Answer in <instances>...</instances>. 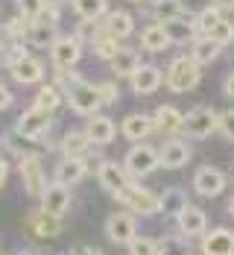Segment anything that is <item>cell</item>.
Instances as JSON below:
<instances>
[{"label":"cell","instance_id":"6da1fadb","mask_svg":"<svg viewBox=\"0 0 234 255\" xmlns=\"http://www.w3.org/2000/svg\"><path fill=\"white\" fill-rule=\"evenodd\" d=\"M59 82L68 85V100H71V109L77 115H97V109L103 106L100 94H97V85L85 82L77 74H68V71H59Z\"/></svg>","mask_w":234,"mask_h":255},{"label":"cell","instance_id":"7a4b0ae2","mask_svg":"<svg viewBox=\"0 0 234 255\" xmlns=\"http://www.w3.org/2000/svg\"><path fill=\"white\" fill-rule=\"evenodd\" d=\"M199 68H202V65H196L190 56H179V59H173L170 68H167V77H164L167 88L176 91V94H184V91L196 88V85H199V77H202Z\"/></svg>","mask_w":234,"mask_h":255},{"label":"cell","instance_id":"3957f363","mask_svg":"<svg viewBox=\"0 0 234 255\" xmlns=\"http://www.w3.org/2000/svg\"><path fill=\"white\" fill-rule=\"evenodd\" d=\"M120 203L126 205L135 214H144V217H153V214H161V197L147 191V188H138V185H126L120 194H114Z\"/></svg>","mask_w":234,"mask_h":255},{"label":"cell","instance_id":"277c9868","mask_svg":"<svg viewBox=\"0 0 234 255\" xmlns=\"http://www.w3.org/2000/svg\"><path fill=\"white\" fill-rule=\"evenodd\" d=\"M182 129L190 138H208L214 129H220V115H217L211 106H193V109L184 115Z\"/></svg>","mask_w":234,"mask_h":255},{"label":"cell","instance_id":"5b68a950","mask_svg":"<svg viewBox=\"0 0 234 255\" xmlns=\"http://www.w3.org/2000/svg\"><path fill=\"white\" fill-rule=\"evenodd\" d=\"M123 167H126V173L129 176H150L156 167H161V161H158V153L153 147H147V144H135L126 158H123Z\"/></svg>","mask_w":234,"mask_h":255},{"label":"cell","instance_id":"8992f818","mask_svg":"<svg viewBox=\"0 0 234 255\" xmlns=\"http://www.w3.org/2000/svg\"><path fill=\"white\" fill-rule=\"evenodd\" d=\"M18 167H21V179H24L26 194L41 197L44 188H47V182H44V167H41V155L38 153L21 155V164H18Z\"/></svg>","mask_w":234,"mask_h":255},{"label":"cell","instance_id":"52a82bcc","mask_svg":"<svg viewBox=\"0 0 234 255\" xmlns=\"http://www.w3.org/2000/svg\"><path fill=\"white\" fill-rule=\"evenodd\" d=\"M18 135H24L26 141H41L47 132H50V115L38 112V109H29L18 118Z\"/></svg>","mask_w":234,"mask_h":255},{"label":"cell","instance_id":"ba28073f","mask_svg":"<svg viewBox=\"0 0 234 255\" xmlns=\"http://www.w3.org/2000/svg\"><path fill=\"white\" fill-rule=\"evenodd\" d=\"M50 56L59 71H71L82 56V41L79 38H56L50 47Z\"/></svg>","mask_w":234,"mask_h":255},{"label":"cell","instance_id":"9c48e42d","mask_svg":"<svg viewBox=\"0 0 234 255\" xmlns=\"http://www.w3.org/2000/svg\"><path fill=\"white\" fill-rule=\"evenodd\" d=\"M193 188L202 197H220L226 191V173L217 167H199L193 173Z\"/></svg>","mask_w":234,"mask_h":255},{"label":"cell","instance_id":"30bf717a","mask_svg":"<svg viewBox=\"0 0 234 255\" xmlns=\"http://www.w3.org/2000/svg\"><path fill=\"white\" fill-rule=\"evenodd\" d=\"M97 179H100V185H103L108 194H120V191L129 185V173H126V167L117 164V161H100V167H97Z\"/></svg>","mask_w":234,"mask_h":255},{"label":"cell","instance_id":"8fae6325","mask_svg":"<svg viewBox=\"0 0 234 255\" xmlns=\"http://www.w3.org/2000/svg\"><path fill=\"white\" fill-rule=\"evenodd\" d=\"M105 235H108V241H114V244H129L132 238L138 235L135 217H132V214H123V211H114V214L105 220Z\"/></svg>","mask_w":234,"mask_h":255},{"label":"cell","instance_id":"7c38bea8","mask_svg":"<svg viewBox=\"0 0 234 255\" xmlns=\"http://www.w3.org/2000/svg\"><path fill=\"white\" fill-rule=\"evenodd\" d=\"M202 255H234V232L220 226L202 235Z\"/></svg>","mask_w":234,"mask_h":255},{"label":"cell","instance_id":"4fadbf2b","mask_svg":"<svg viewBox=\"0 0 234 255\" xmlns=\"http://www.w3.org/2000/svg\"><path fill=\"white\" fill-rule=\"evenodd\" d=\"M129 79H132V91L138 97H147V94L158 91V85L164 82V77H161V71H158L156 65H141Z\"/></svg>","mask_w":234,"mask_h":255},{"label":"cell","instance_id":"5bb4252c","mask_svg":"<svg viewBox=\"0 0 234 255\" xmlns=\"http://www.w3.org/2000/svg\"><path fill=\"white\" fill-rule=\"evenodd\" d=\"M176 223H179V232H182L184 238H199V235H205V229H208V217L196 205H187L182 214L176 217Z\"/></svg>","mask_w":234,"mask_h":255},{"label":"cell","instance_id":"9a60e30c","mask_svg":"<svg viewBox=\"0 0 234 255\" xmlns=\"http://www.w3.org/2000/svg\"><path fill=\"white\" fill-rule=\"evenodd\" d=\"M158 161H161V167H167V170H179V167H184V164L190 161V147H187L184 141H179V138H173V141H167V144L161 147Z\"/></svg>","mask_w":234,"mask_h":255},{"label":"cell","instance_id":"2e32d148","mask_svg":"<svg viewBox=\"0 0 234 255\" xmlns=\"http://www.w3.org/2000/svg\"><path fill=\"white\" fill-rule=\"evenodd\" d=\"M68 205H71V191H68L65 185H56V182H53V185L44 188V194H41V211L62 217V214L68 211Z\"/></svg>","mask_w":234,"mask_h":255},{"label":"cell","instance_id":"e0dca14e","mask_svg":"<svg viewBox=\"0 0 234 255\" xmlns=\"http://www.w3.org/2000/svg\"><path fill=\"white\" fill-rule=\"evenodd\" d=\"M24 226L32 238H56L59 229H62L59 217H56V214H47V211H32V214L26 217Z\"/></svg>","mask_w":234,"mask_h":255},{"label":"cell","instance_id":"ac0fdd59","mask_svg":"<svg viewBox=\"0 0 234 255\" xmlns=\"http://www.w3.org/2000/svg\"><path fill=\"white\" fill-rule=\"evenodd\" d=\"M85 173H88L85 158H71V155H65V158L59 161V167H56V185L71 188V185H77Z\"/></svg>","mask_w":234,"mask_h":255},{"label":"cell","instance_id":"d6986e66","mask_svg":"<svg viewBox=\"0 0 234 255\" xmlns=\"http://www.w3.org/2000/svg\"><path fill=\"white\" fill-rule=\"evenodd\" d=\"M9 71H12V77L18 79L21 85L41 82V77H44V65H41L38 59H32V56H24V59H21V62H15Z\"/></svg>","mask_w":234,"mask_h":255},{"label":"cell","instance_id":"ffe728a7","mask_svg":"<svg viewBox=\"0 0 234 255\" xmlns=\"http://www.w3.org/2000/svg\"><path fill=\"white\" fill-rule=\"evenodd\" d=\"M182 124H184V115L176 106H158L156 115H153V127L158 132H167V135H173L176 129H182Z\"/></svg>","mask_w":234,"mask_h":255},{"label":"cell","instance_id":"44dd1931","mask_svg":"<svg viewBox=\"0 0 234 255\" xmlns=\"http://www.w3.org/2000/svg\"><path fill=\"white\" fill-rule=\"evenodd\" d=\"M85 135H88L91 144H111L114 141V124H111V118H103V115L88 118Z\"/></svg>","mask_w":234,"mask_h":255},{"label":"cell","instance_id":"7402d4cb","mask_svg":"<svg viewBox=\"0 0 234 255\" xmlns=\"http://www.w3.org/2000/svg\"><path fill=\"white\" fill-rule=\"evenodd\" d=\"M164 32L170 38V44H187V41H196V24L190 18H176V21H167Z\"/></svg>","mask_w":234,"mask_h":255},{"label":"cell","instance_id":"603a6c76","mask_svg":"<svg viewBox=\"0 0 234 255\" xmlns=\"http://www.w3.org/2000/svg\"><path fill=\"white\" fill-rule=\"evenodd\" d=\"M26 41L32 44V47H53V41H56V24L53 21H32L29 29H26Z\"/></svg>","mask_w":234,"mask_h":255},{"label":"cell","instance_id":"cb8c5ba5","mask_svg":"<svg viewBox=\"0 0 234 255\" xmlns=\"http://www.w3.org/2000/svg\"><path fill=\"white\" fill-rule=\"evenodd\" d=\"M153 118L150 115H129L126 121H123V135L129 138V141H144L150 132H153Z\"/></svg>","mask_w":234,"mask_h":255},{"label":"cell","instance_id":"d4e9b609","mask_svg":"<svg viewBox=\"0 0 234 255\" xmlns=\"http://www.w3.org/2000/svg\"><path fill=\"white\" fill-rule=\"evenodd\" d=\"M138 68H141V59H138V53L132 50V47H120L117 56L111 59V71L117 77H132Z\"/></svg>","mask_w":234,"mask_h":255},{"label":"cell","instance_id":"484cf974","mask_svg":"<svg viewBox=\"0 0 234 255\" xmlns=\"http://www.w3.org/2000/svg\"><path fill=\"white\" fill-rule=\"evenodd\" d=\"M187 194L182 188H167L161 194V214H170V217H179L184 208H187Z\"/></svg>","mask_w":234,"mask_h":255},{"label":"cell","instance_id":"4316f807","mask_svg":"<svg viewBox=\"0 0 234 255\" xmlns=\"http://www.w3.org/2000/svg\"><path fill=\"white\" fill-rule=\"evenodd\" d=\"M220 44L214 41V38H208V35H202V38H196L193 41V50H190V59L196 62V65H211L217 56H220Z\"/></svg>","mask_w":234,"mask_h":255},{"label":"cell","instance_id":"83f0119b","mask_svg":"<svg viewBox=\"0 0 234 255\" xmlns=\"http://www.w3.org/2000/svg\"><path fill=\"white\" fill-rule=\"evenodd\" d=\"M141 44H144L147 50H153V53H161V50L170 47V38H167V32H164L161 24H150L144 32H141Z\"/></svg>","mask_w":234,"mask_h":255},{"label":"cell","instance_id":"f1b7e54d","mask_svg":"<svg viewBox=\"0 0 234 255\" xmlns=\"http://www.w3.org/2000/svg\"><path fill=\"white\" fill-rule=\"evenodd\" d=\"M88 147H91V141H88L85 132H68V135L62 138V153L71 155V158H85Z\"/></svg>","mask_w":234,"mask_h":255},{"label":"cell","instance_id":"f546056e","mask_svg":"<svg viewBox=\"0 0 234 255\" xmlns=\"http://www.w3.org/2000/svg\"><path fill=\"white\" fill-rule=\"evenodd\" d=\"M156 18L161 24H167L176 18H187V9L182 0H156Z\"/></svg>","mask_w":234,"mask_h":255},{"label":"cell","instance_id":"4dcf8cb0","mask_svg":"<svg viewBox=\"0 0 234 255\" xmlns=\"http://www.w3.org/2000/svg\"><path fill=\"white\" fill-rule=\"evenodd\" d=\"M132 29H135V24H132L129 12H111L108 21H105V32H111L114 38H126Z\"/></svg>","mask_w":234,"mask_h":255},{"label":"cell","instance_id":"1f68e13d","mask_svg":"<svg viewBox=\"0 0 234 255\" xmlns=\"http://www.w3.org/2000/svg\"><path fill=\"white\" fill-rule=\"evenodd\" d=\"M59 103H62L59 88H56V85H47V88H41V91L35 94V106H32V109H38V112L50 115V112H56V109H59Z\"/></svg>","mask_w":234,"mask_h":255},{"label":"cell","instance_id":"d6a6232c","mask_svg":"<svg viewBox=\"0 0 234 255\" xmlns=\"http://www.w3.org/2000/svg\"><path fill=\"white\" fill-rule=\"evenodd\" d=\"M91 47H94V53L100 56V59H114L117 56V50H120V44H117V38L111 35V32H100L94 41H91Z\"/></svg>","mask_w":234,"mask_h":255},{"label":"cell","instance_id":"836d02e7","mask_svg":"<svg viewBox=\"0 0 234 255\" xmlns=\"http://www.w3.org/2000/svg\"><path fill=\"white\" fill-rule=\"evenodd\" d=\"M74 9L82 21H97L105 15V0H74Z\"/></svg>","mask_w":234,"mask_h":255},{"label":"cell","instance_id":"e575fe53","mask_svg":"<svg viewBox=\"0 0 234 255\" xmlns=\"http://www.w3.org/2000/svg\"><path fill=\"white\" fill-rule=\"evenodd\" d=\"M220 21H223V18H220V9H217V6H208V9H202V12L193 18V24H196V32H205V35H208V32H211V29H214L217 24H220Z\"/></svg>","mask_w":234,"mask_h":255},{"label":"cell","instance_id":"d590c367","mask_svg":"<svg viewBox=\"0 0 234 255\" xmlns=\"http://www.w3.org/2000/svg\"><path fill=\"white\" fill-rule=\"evenodd\" d=\"M126 247H129V255H158V241H153V238L135 235Z\"/></svg>","mask_w":234,"mask_h":255},{"label":"cell","instance_id":"8d00e7d4","mask_svg":"<svg viewBox=\"0 0 234 255\" xmlns=\"http://www.w3.org/2000/svg\"><path fill=\"white\" fill-rule=\"evenodd\" d=\"M208 38H214V41H217L220 47L232 44V41H234V24H232V21H226V18H223V21H220V24H217V26H214V29L208 32Z\"/></svg>","mask_w":234,"mask_h":255},{"label":"cell","instance_id":"74e56055","mask_svg":"<svg viewBox=\"0 0 234 255\" xmlns=\"http://www.w3.org/2000/svg\"><path fill=\"white\" fill-rule=\"evenodd\" d=\"M18 9L24 12V18H29V21H35L44 9H47V3L44 0H18Z\"/></svg>","mask_w":234,"mask_h":255},{"label":"cell","instance_id":"f35d334b","mask_svg":"<svg viewBox=\"0 0 234 255\" xmlns=\"http://www.w3.org/2000/svg\"><path fill=\"white\" fill-rule=\"evenodd\" d=\"M220 132H223L229 141H234V109H229V112L220 115Z\"/></svg>","mask_w":234,"mask_h":255},{"label":"cell","instance_id":"ab89813d","mask_svg":"<svg viewBox=\"0 0 234 255\" xmlns=\"http://www.w3.org/2000/svg\"><path fill=\"white\" fill-rule=\"evenodd\" d=\"M97 94H100V100L103 103H117V85L114 82H103V85H97Z\"/></svg>","mask_w":234,"mask_h":255},{"label":"cell","instance_id":"60d3db41","mask_svg":"<svg viewBox=\"0 0 234 255\" xmlns=\"http://www.w3.org/2000/svg\"><path fill=\"white\" fill-rule=\"evenodd\" d=\"M97 35H100V26H97V21H85V24L79 26V32H77L79 41H82V38H91V41H94Z\"/></svg>","mask_w":234,"mask_h":255},{"label":"cell","instance_id":"b9f144b4","mask_svg":"<svg viewBox=\"0 0 234 255\" xmlns=\"http://www.w3.org/2000/svg\"><path fill=\"white\" fill-rule=\"evenodd\" d=\"M71 255H103V250H97V247H91V244H77Z\"/></svg>","mask_w":234,"mask_h":255},{"label":"cell","instance_id":"7bdbcfd3","mask_svg":"<svg viewBox=\"0 0 234 255\" xmlns=\"http://www.w3.org/2000/svg\"><path fill=\"white\" fill-rule=\"evenodd\" d=\"M6 29H9V35H15V38H18V35H26V24L21 21V18H12Z\"/></svg>","mask_w":234,"mask_h":255},{"label":"cell","instance_id":"ee69618b","mask_svg":"<svg viewBox=\"0 0 234 255\" xmlns=\"http://www.w3.org/2000/svg\"><path fill=\"white\" fill-rule=\"evenodd\" d=\"M12 100H15V97H12V91L0 82V109H9V106H12Z\"/></svg>","mask_w":234,"mask_h":255},{"label":"cell","instance_id":"f6af8a7d","mask_svg":"<svg viewBox=\"0 0 234 255\" xmlns=\"http://www.w3.org/2000/svg\"><path fill=\"white\" fill-rule=\"evenodd\" d=\"M223 91H226V97H234V71L226 74V79H223Z\"/></svg>","mask_w":234,"mask_h":255},{"label":"cell","instance_id":"bcb514c9","mask_svg":"<svg viewBox=\"0 0 234 255\" xmlns=\"http://www.w3.org/2000/svg\"><path fill=\"white\" fill-rule=\"evenodd\" d=\"M6 179H9V161H3V158H0V188L6 185Z\"/></svg>","mask_w":234,"mask_h":255},{"label":"cell","instance_id":"7dc6e473","mask_svg":"<svg viewBox=\"0 0 234 255\" xmlns=\"http://www.w3.org/2000/svg\"><path fill=\"white\" fill-rule=\"evenodd\" d=\"M214 6H217V9H232L234 0H214Z\"/></svg>","mask_w":234,"mask_h":255},{"label":"cell","instance_id":"c3c4849f","mask_svg":"<svg viewBox=\"0 0 234 255\" xmlns=\"http://www.w3.org/2000/svg\"><path fill=\"white\" fill-rule=\"evenodd\" d=\"M229 214H234V200H232V203H229Z\"/></svg>","mask_w":234,"mask_h":255},{"label":"cell","instance_id":"681fc988","mask_svg":"<svg viewBox=\"0 0 234 255\" xmlns=\"http://www.w3.org/2000/svg\"><path fill=\"white\" fill-rule=\"evenodd\" d=\"M132 3H144V0H132Z\"/></svg>","mask_w":234,"mask_h":255}]
</instances>
